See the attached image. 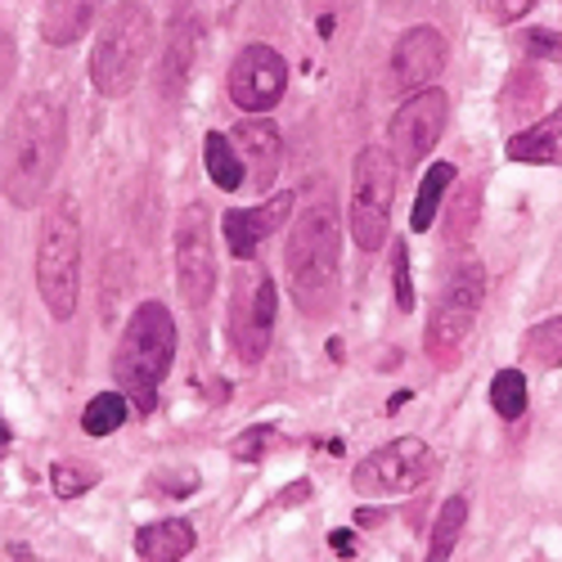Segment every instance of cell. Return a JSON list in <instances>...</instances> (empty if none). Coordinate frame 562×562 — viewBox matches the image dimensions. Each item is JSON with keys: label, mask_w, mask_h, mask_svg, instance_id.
<instances>
[{"label": "cell", "mask_w": 562, "mask_h": 562, "mask_svg": "<svg viewBox=\"0 0 562 562\" xmlns=\"http://www.w3.org/2000/svg\"><path fill=\"white\" fill-rule=\"evenodd\" d=\"M289 289L302 315L324 319L342 297V212L329 180H315L289 225Z\"/></svg>", "instance_id": "6da1fadb"}, {"label": "cell", "mask_w": 562, "mask_h": 562, "mask_svg": "<svg viewBox=\"0 0 562 562\" xmlns=\"http://www.w3.org/2000/svg\"><path fill=\"white\" fill-rule=\"evenodd\" d=\"M68 149V117L55 100L27 95L0 135V184L14 207H36L55 190V176Z\"/></svg>", "instance_id": "7a4b0ae2"}, {"label": "cell", "mask_w": 562, "mask_h": 562, "mask_svg": "<svg viewBox=\"0 0 562 562\" xmlns=\"http://www.w3.org/2000/svg\"><path fill=\"white\" fill-rule=\"evenodd\" d=\"M176 360V324L162 302H139L126 319V334L113 351V379L126 392V401L149 414L158 405V387Z\"/></svg>", "instance_id": "3957f363"}, {"label": "cell", "mask_w": 562, "mask_h": 562, "mask_svg": "<svg viewBox=\"0 0 562 562\" xmlns=\"http://www.w3.org/2000/svg\"><path fill=\"white\" fill-rule=\"evenodd\" d=\"M154 50V14L145 0H122L100 23L95 50H90V86L104 100H122L139 86Z\"/></svg>", "instance_id": "277c9868"}, {"label": "cell", "mask_w": 562, "mask_h": 562, "mask_svg": "<svg viewBox=\"0 0 562 562\" xmlns=\"http://www.w3.org/2000/svg\"><path fill=\"white\" fill-rule=\"evenodd\" d=\"M36 289L41 302L55 319L77 315L81 297V212L64 194L41 221V239H36Z\"/></svg>", "instance_id": "5b68a950"}, {"label": "cell", "mask_w": 562, "mask_h": 562, "mask_svg": "<svg viewBox=\"0 0 562 562\" xmlns=\"http://www.w3.org/2000/svg\"><path fill=\"white\" fill-rule=\"evenodd\" d=\"M396 176L401 162L392 149L369 145L356 154L351 162V207H347V229L356 248L364 252H379L387 244V229H392V207H396Z\"/></svg>", "instance_id": "8992f818"}, {"label": "cell", "mask_w": 562, "mask_h": 562, "mask_svg": "<svg viewBox=\"0 0 562 562\" xmlns=\"http://www.w3.org/2000/svg\"><path fill=\"white\" fill-rule=\"evenodd\" d=\"M482 302H486V270H482V261H463L446 279V289L437 293L432 315H428V334H424V347L441 369H450L459 360L468 334H473V324L482 315Z\"/></svg>", "instance_id": "52a82bcc"}, {"label": "cell", "mask_w": 562, "mask_h": 562, "mask_svg": "<svg viewBox=\"0 0 562 562\" xmlns=\"http://www.w3.org/2000/svg\"><path fill=\"white\" fill-rule=\"evenodd\" d=\"M432 473H437V450L424 437H396L356 463L351 486L369 499H392V495H414L418 486H428Z\"/></svg>", "instance_id": "ba28073f"}, {"label": "cell", "mask_w": 562, "mask_h": 562, "mask_svg": "<svg viewBox=\"0 0 562 562\" xmlns=\"http://www.w3.org/2000/svg\"><path fill=\"white\" fill-rule=\"evenodd\" d=\"M176 284L190 311H203L216 293V239H212V216L203 203H190L176 221Z\"/></svg>", "instance_id": "9c48e42d"}, {"label": "cell", "mask_w": 562, "mask_h": 562, "mask_svg": "<svg viewBox=\"0 0 562 562\" xmlns=\"http://www.w3.org/2000/svg\"><path fill=\"white\" fill-rule=\"evenodd\" d=\"M446 122H450V95L441 86H424V90H414V95L396 109L392 117V131H387V145L396 154L401 167H418L432 149H437V139L446 135Z\"/></svg>", "instance_id": "30bf717a"}, {"label": "cell", "mask_w": 562, "mask_h": 562, "mask_svg": "<svg viewBox=\"0 0 562 562\" xmlns=\"http://www.w3.org/2000/svg\"><path fill=\"white\" fill-rule=\"evenodd\" d=\"M229 100L239 104V113H270L289 90V59L274 45H244L229 64Z\"/></svg>", "instance_id": "8fae6325"}, {"label": "cell", "mask_w": 562, "mask_h": 562, "mask_svg": "<svg viewBox=\"0 0 562 562\" xmlns=\"http://www.w3.org/2000/svg\"><path fill=\"white\" fill-rule=\"evenodd\" d=\"M274 306H279V289L274 274H257L248 289L234 293L229 302V347L239 356V364H261L270 351V334H274Z\"/></svg>", "instance_id": "7c38bea8"}, {"label": "cell", "mask_w": 562, "mask_h": 562, "mask_svg": "<svg viewBox=\"0 0 562 562\" xmlns=\"http://www.w3.org/2000/svg\"><path fill=\"white\" fill-rule=\"evenodd\" d=\"M446 59H450V45H446V36L437 27H428V23L409 27L392 45V86L396 90H424V86H432L441 77Z\"/></svg>", "instance_id": "4fadbf2b"}, {"label": "cell", "mask_w": 562, "mask_h": 562, "mask_svg": "<svg viewBox=\"0 0 562 562\" xmlns=\"http://www.w3.org/2000/svg\"><path fill=\"white\" fill-rule=\"evenodd\" d=\"M293 203H297V194L279 190V194L266 199L261 207H234V212H225L221 229H225V244H229L234 261H252L257 248H261V239H270L279 225L293 221Z\"/></svg>", "instance_id": "5bb4252c"}, {"label": "cell", "mask_w": 562, "mask_h": 562, "mask_svg": "<svg viewBox=\"0 0 562 562\" xmlns=\"http://www.w3.org/2000/svg\"><path fill=\"white\" fill-rule=\"evenodd\" d=\"M229 139L248 167V190H274L279 167H284V135H279V126L266 117H244Z\"/></svg>", "instance_id": "9a60e30c"}, {"label": "cell", "mask_w": 562, "mask_h": 562, "mask_svg": "<svg viewBox=\"0 0 562 562\" xmlns=\"http://www.w3.org/2000/svg\"><path fill=\"white\" fill-rule=\"evenodd\" d=\"M194 55H199V23L190 10H180L176 23L167 27V45H162V64H158V86L162 95L176 100L184 81H190V68H194Z\"/></svg>", "instance_id": "2e32d148"}, {"label": "cell", "mask_w": 562, "mask_h": 562, "mask_svg": "<svg viewBox=\"0 0 562 562\" xmlns=\"http://www.w3.org/2000/svg\"><path fill=\"white\" fill-rule=\"evenodd\" d=\"M100 10H104V0H50L41 14V36L50 45H77L90 27H95Z\"/></svg>", "instance_id": "e0dca14e"}, {"label": "cell", "mask_w": 562, "mask_h": 562, "mask_svg": "<svg viewBox=\"0 0 562 562\" xmlns=\"http://www.w3.org/2000/svg\"><path fill=\"white\" fill-rule=\"evenodd\" d=\"M562 109L544 113L540 122H527L522 131L508 135V158L513 162H558L562 158Z\"/></svg>", "instance_id": "ac0fdd59"}, {"label": "cell", "mask_w": 562, "mask_h": 562, "mask_svg": "<svg viewBox=\"0 0 562 562\" xmlns=\"http://www.w3.org/2000/svg\"><path fill=\"white\" fill-rule=\"evenodd\" d=\"M194 544H199V536H194V527L184 518L149 522V527H139V536H135V553L145 562H176V558L190 553Z\"/></svg>", "instance_id": "d6986e66"}, {"label": "cell", "mask_w": 562, "mask_h": 562, "mask_svg": "<svg viewBox=\"0 0 562 562\" xmlns=\"http://www.w3.org/2000/svg\"><path fill=\"white\" fill-rule=\"evenodd\" d=\"M203 167H207V180L225 194L248 184V167H244L239 149H234V139L221 131H207V139H203Z\"/></svg>", "instance_id": "ffe728a7"}, {"label": "cell", "mask_w": 562, "mask_h": 562, "mask_svg": "<svg viewBox=\"0 0 562 562\" xmlns=\"http://www.w3.org/2000/svg\"><path fill=\"white\" fill-rule=\"evenodd\" d=\"M540 104H544V81H540V72H536V68H518V72L508 77L504 95H499V113H504L508 122H531V117L540 113Z\"/></svg>", "instance_id": "44dd1931"}, {"label": "cell", "mask_w": 562, "mask_h": 562, "mask_svg": "<svg viewBox=\"0 0 562 562\" xmlns=\"http://www.w3.org/2000/svg\"><path fill=\"white\" fill-rule=\"evenodd\" d=\"M454 184V162H432L428 171H424V180H418V199H414V212H409V229L414 234H424V229H432V221H437V207H441V199H446V190Z\"/></svg>", "instance_id": "7402d4cb"}, {"label": "cell", "mask_w": 562, "mask_h": 562, "mask_svg": "<svg viewBox=\"0 0 562 562\" xmlns=\"http://www.w3.org/2000/svg\"><path fill=\"white\" fill-rule=\"evenodd\" d=\"M522 364L562 369V315H549V319L531 324L527 338H522Z\"/></svg>", "instance_id": "603a6c76"}, {"label": "cell", "mask_w": 562, "mask_h": 562, "mask_svg": "<svg viewBox=\"0 0 562 562\" xmlns=\"http://www.w3.org/2000/svg\"><path fill=\"white\" fill-rule=\"evenodd\" d=\"M131 418V401H126V392H100L95 401L86 405V414H81V428H86V437H109V432H117L122 424Z\"/></svg>", "instance_id": "cb8c5ba5"}, {"label": "cell", "mask_w": 562, "mask_h": 562, "mask_svg": "<svg viewBox=\"0 0 562 562\" xmlns=\"http://www.w3.org/2000/svg\"><path fill=\"white\" fill-rule=\"evenodd\" d=\"M527 373L522 369H499L491 379V409L504 418V424H513V418L527 414Z\"/></svg>", "instance_id": "d4e9b609"}, {"label": "cell", "mask_w": 562, "mask_h": 562, "mask_svg": "<svg viewBox=\"0 0 562 562\" xmlns=\"http://www.w3.org/2000/svg\"><path fill=\"white\" fill-rule=\"evenodd\" d=\"M463 522H468V499H463V495L446 499L441 513H437V527H432V544H428V558H432V562H446V558L454 553V544H459V536H463Z\"/></svg>", "instance_id": "484cf974"}, {"label": "cell", "mask_w": 562, "mask_h": 562, "mask_svg": "<svg viewBox=\"0 0 562 562\" xmlns=\"http://www.w3.org/2000/svg\"><path fill=\"white\" fill-rule=\"evenodd\" d=\"M90 486H100V468L95 463H81V459H64L50 468V491L59 499H77L86 495Z\"/></svg>", "instance_id": "4316f807"}, {"label": "cell", "mask_w": 562, "mask_h": 562, "mask_svg": "<svg viewBox=\"0 0 562 562\" xmlns=\"http://www.w3.org/2000/svg\"><path fill=\"white\" fill-rule=\"evenodd\" d=\"M477 207H482V190H477V180H473V184H463V194H459L454 207H450V234H446L450 244H463L468 234H473Z\"/></svg>", "instance_id": "83f0119b"}, {"label": "cell", "mask_w": 562, "mask_h": 562, "mask_svg": "<svg viewBox=\"0 0 562 562\" xmlns=\"http://www.w3.org/2000/svg\"><path fill=\"white\" fill-rule=\"evenodd\" d=\"M392 284H396V306L409 315L414 311V284H409V248L392 244Z\"/></svg>", "instance_id": "f1b7e54d"}, {"label": "cell", "mask_w": 562, "mask_h": 562, "mask_svg": "<svg viewBox=\"0 0 562 562\" xmlns=\"http://www.w3.org/2000/svg\"><path fill=\"white\" fill-rule=\"evenodd\" d=\"M274 437H279L274 428H248V432H244L239 441H234V459H244V463H257V459H261V454H266V450L274 446Z\"/></svg>", "instance_id": "f546056e"}, {"label": "cell", "mask_w": 562, "mask_h": 562, "mask_svg": "<svg viewBox=\"0 0 562 562\" xmlns=\"http://www.w3.org/2000/svg\"><path fill=\"white\" fill-rule=\"evenodd\" d=\"M536 5H540V0H482V14H486L491 23H518V19H527Z\"/></svg>", "instance_id": "4dcf8cb0"}, {"label": "cell", "mask_w": 562, "mask_h": 562, "mask_svg": "<svg viewBox=\"0 0 562 562\" xmlns=\"http://www.w3.org/2000/svg\"><path fill=\"white\" fill-rule=\"evenodd\" d=\"M527 55H536V59H553V64H562V36H558V32H544V27H536V32H527Z\"/></svg>", "instance_id": "1f68e13d"}, {"label": "cell", "mask_w": 562, "mask_h": 562, "mask_svg": "<svg viewBox=\"0 0 562 562\" xmlns=\"http://www.w3.org/2000/svg\"><path fill=\"white\" fill-rule=\"evenodd\" d=\"M10 68H14V45H10V36H5V32H0V86H5Z\"/></svg>", "instance_id": "d6a6232c"}, {"label": "cell", "mask_w": 562, "mask_h": 562, "mask_svg": "<svg viewBox=\"0 0 562 562\" xmlns=\"http://www.w3.org/2000/svg\"><path fill=\"white\" fill-rule=\"evenodd\" d=\"M334 549H338V553H356V544H351V536H342V531H334Z\"/></svg>", "instance_id": "836d02e7"}, {"label": "cell", "mask_w": 562, "mask_h": 562, "mask_svg": "<svg viewBox=\"0 0 562 562\" xmlns=\"http://www.w3.org/2000/svg\"><path fill=\"white\" fill-rule=\"evenodd\" d=\"M10 450V428H5V418H0V454Z\"/></svg>", "instance_id": "e575fe53"}]
</instances>
